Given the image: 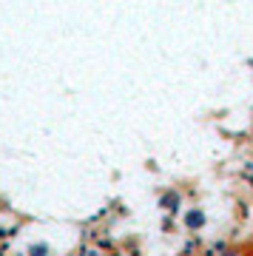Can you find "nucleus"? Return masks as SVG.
I'll return each mask as SVG.
<instances>
[{"label":"nucleus","instance_id":"obj_4","mask_svg":"<svg viewBox=\"0 0 253 256\" xmlns=\"http://www.w3.org/2000/svg\"><path fill=\"white\" fill-rule=\"evenodd\" d=\"M0 256H6V254H3V250H0Z\"/></svg>","mask_w":253,"mask_h":256},{"label":"nucleus","instance_id":"obj_1","mask_svg":"<svg viewBox=\"0 0 253 256\" xmlns=\"http://www.w3.org/2000/svg\"><path fill=\"white\" fill-rule=\"evenodd\" d=\"M205 222H208V216H205V210L202 208H185V216H182L185 230H202L205 228Z\"/></svg>","mask_w":253,"mask_h":256},{"label":"nucleus","instance_id":"obj_3","mask_svg":"<svg viewBox=\"0 0 253 256\" xmlns=\"http://www.w3.org/2000/svg\"><path fill=\"white\" fill-rule=\"evenodd\" d=\"M28 256H48V245H46V242L32 245V248H28Z\"/></svg>","mask_w":253,"mask_h":256},{"label":"nucleus","instance_id":"obj_2","mask_svg":"<svg viewBox=\"0 0 253 256\" xmlns=\"http://www.w3.org/2000/svg\"><path fill=\"white\" fill-rule=\"evenodd\" d=\"M160 208L168 210V214H176V210L182 208V194L176 191V188H168V191H162V196H160Z\"/></svg>","mask_w":253,"mask_h":256}]
</instances>
